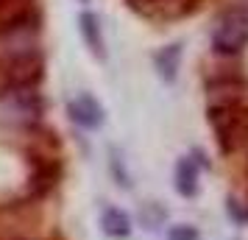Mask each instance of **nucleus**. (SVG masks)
Wrapping results in <instances>:
<instances>
[{
    "instance_id": "f257e3e1",
    "label": "nucleus",
    "mask_w": 248,
    "mask_h": 240,
    "mask_svg": "<svg viewBox=\"0 0 248 240\" xmlns=\"http://www.w3.org/2000/svg\"><path fill=\"white\" fill-rule=\"evenodd\" d=\"M42 79H45V53L39 48L0 53V92L36 90Z\"/></svg>"
},
{
    "instance_id": "f03ea898",
    "label": "nucleus",
    "mask_w": 248,
    "mask_h": 240,
    "mask_svg": "<svg viewBox=\"0 0 248 240\" xmlns=\"http://www.w3.org/2000/svg\"><path fill=\"white\" fill-rule=\"evenodd\" d=\"M248 45V6H232L220 14L212 31V50L217 56H237Z\"/></svg>"
},
{
    "instance_id": "7ed1b4c3",
    "label": "nucleus",
    "mask_w": 248,
    "mask_h": 240,
    "mask_svg": "<svg viewBox=\"0 0 248 240\" xmlns=\"http://www.w3.org/2000/svg\"><path fill=\"white\" fill-rule=\"evenodd\" d=\"M0 103L3 109L17 117L20 123H36L42 114H45V98L39 95L36 90H9L0 92Z\"/></svg>"
},
{
    "instance_id": "20e7f679",
    "label": "nucleus",
    "mask_w": 248,
    "mask_h": 240,
    "mask_svg": "<svg viewBox=\"0 0 248 240\" xmlns=\"http://www.w3.org/2000/svg\"><path fill=\"white\" fill-rule=\"evenodd\" d=\"M67 117L84 131H98L106 120V112H103L101 101L90 95V92H78L76 98L67 101Z\"/></svg>"
},
{
    "instance_id": "39448f33",
    "label": "nucleus",
    "mask_w": 248,
    "mask_h": 240,
    "mask_svg": "<svg viewBox=\"0 0 248 240\" xmlns=\"http://www.w3.org/2000/svg\"><path fill=\"white\" fill-rule=\"evenodd\" d=\"M78 31H81V39L84 45L90 48V53L98 62H106V39H103V25H101V17L90 9H84L78 14Z\"/></svg>"
},
{
    "instance_id": "423d86ee",
    "label": "nucleus",
    "mask_w": 248,
    "mask_h": 240,
    "mask_svg": "<svg viewBox=\"0 0 248 240\" xmlns=\"http://www.w3.org/2000/svg\"><path fill=\"white\" fill-rule=\"evenodd\" d=\"M198 176H201V168H198V162L192 160L190 154L187 157H179L176 162V168H173V187H176V193L181 198H195L198 195Z\"/></svg>"
},
{
    "instance_id": "0eeeda50",
    "label": "nucleus",
    "mask_w": 248,
    "mask_h": 240,
    "mask_svg": "<svg viewBox=\"0 0 248 240\" xmlns=\"http://www.w3.org/2000/svg\"><path fill=\"white\" fill-rule=\"evenodd\" d=\"M181 59H184V45L181 42H170V45L159 48L154 53V67H156V76L165 84H176L181 70Z\"/></svg>"
},
{
    "instance_id": "6e6552de",
    "label": "nucleus",
    "mask_w": 248,
    "mask_h": 240,
    "mask_svg": "<svg viewBox=\"0 0 248 240\" xmlns=\"http://www.w3.org/2000/svg\"><path fill=\"white\" fill-rule=\"evenodd\" d=\"M131 229H134V224L125 209H120V207H103L101 209V232L106 238L125 240L131 235Z\"/></svg>"
},
{
    "instance_id": "1a4fd4ad",
    "label": "nucleus",
    "mask_w": 248,
    "mask_h": 240,
    "mask_svg": "<svg viewBox=\"0 0 248 240\" xmlns=\"http://www.w3.org/2000/svg\"><path fill=\"white\" fill-rule=\"evenodd\" d=\"M165 221H168V209L159 204V201H145V204L140 207V224H142L148 232L165 226Z\"/></svg>"
},
{
    "instance_id": "9d476101",
    "label": "nucleus",
    "mask_w": 248,
    "mask_h": 240,
    "mask_svg": "<svg viewBox=\"0 0 248 240\" xmlns=\"http://www.w3.org/2000/svg\"><path fill=\"white\" fill-rule=\"evenodd\" d=\"M109 173H112V179H114V184H117V187L131 190V173H128L123 154H120L117 148H109Z\"/></svg>"
},
{
    "instance_id": "9b49d317",
    "label": "nucleus",
    "mask_w": 248,
    "mask_h": 240,
    "mask_svg": "<svg viewBox=\"0 0 248 240\" xmlns=\"http://www.w3.org/2000/svg\"><path fill=\"white\" fill-rule=\"evenodd\" d=\"M168 240H201V232L192 224H176L168 229Z\"/></svg>"
},
{
    "instance_id": "f8f14e48",
    "label": "nucleus",
    "mask_w": 248,
    "mask_h": 240,
    "mask_svg": "<svg viewBox=\"0 0 248 240\" xmlns=\"http://www.w3.org/2000/svg\"><path fill=\"white\" fill-rule=\"evenodd\" d=\"M78 3H90V0H78Z\"/></svg>"
}]
</instances>
